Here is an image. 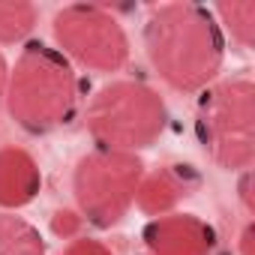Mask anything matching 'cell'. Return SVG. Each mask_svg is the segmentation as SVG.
<instances>
[{
    "label": "cell",
    "mask_w": 255,
    "mask_h": 255,
    "mask_svg": "<svg viewBox=\"0 0 255 255\" xmlns=\"http://www.w3.org/2000/svg\"><path fill=\"white\" fill-rule=\"evenodd\" d=\"M144 54L177 93L207 90L225 66V33L198 3H162L144 21Z\"/></svg>",
    "instance_id": "obj_1"
},
{
    "label": "cell",
    "mask_w": 255,
    "mask_h": 255,
    "mask_svg": "<svg viewBox=\"0 0 255 255\" xmlns=\"http://www.w3.org/2000/svg\"><path fill=\"white\" fill-rule=\"evenodd\" d=\"M6 108L27 135H48L78 111V72L48 42L30 39L9 66Z\"/></svg>",
    "instance_id": "obj_2"
},
{
    "label": "cell",
    "mask_w": 255,
    "mask_h": 255,
    "mask_svg": "<svg viewBox=\"0 0 255 255\" xmlns=\"http://www.w3.org/2000/svg\"><path fill=\"white\" fill-rule=\"evenodd\" d=\"M168 123V108L159 90L144 81L117 78L93 93L84 111V126L96 147L138 153L153 147Z\"/></svg>",
    "instance_id": "obj_3"
},
{
    "label": "cell",
    "mask_w": 255,
    "mask_h": 255,
    "mask_svg": "<svg viewBox=\"0 0 255 255\" xmlns=\"http://www.w3.org/2000/svg\"><path fill=\"white\" fill-rule=\"evenodd\" d=\"M195 135L222 171H249L255 159V84L249 75L216 78L198 93Z\"/></svg>",
    "instance_id": "obj_4"
},
{
    "label": "cell",
    "mask_w": 255,
    "mask_h": 255,
    "mask_svg": "<svg viewBox=\"0 0 255 255\" xmlns=\"http://www.w3.org/2000/svg\"><path fill=\"white\" fill-rule=\"evenodd\" d=\"M144 174L138 153L93 147L72 171V195L78 216L93 228H114L135 207V192Z\"/></svg>",
    "instance_id": "obj_5"
},
{
    "label": "cell",
    "mask_w": 255,
    "mask_h": 255,
    "mask_svg": "<svg viewBox=\"0 0 255 255\" xmlns=\"http://www.w3.org/2000/svg\"><path fill=\"white\" fill-rule=\"evenodd\" d=\"M57 51L87 72H120L129 63V36L114 12L93 3H72L54 12Z\"/></svg>",
    "instance_id": "obj_6"
},
{
    "label": "cell",
    "mask_w": 255,
    "mask_h": 255,
    "mask_svg": "<svg viewBox=\"0 0 255 255\" xmlns=\"http://www.w3.org/2000/svg\"><path fill=\"white\" fill-rule=\"evenodd\" d=\"M144 252L147 255H213L216 228L195 213H165L144 225Z\"/></svg>",
    "instance_id": "obj_7"
},
{
    "label": "cell",
    "mask_w": 255,
    "mask_h": 255,
    "mask_svg": "<svg viewBox=\"0 0 255 255\" xmlns=\"http://www.w3.org/2000/svg\"><path fill=\"white\" fill-rule=\"evenodd\" d=\"M195 189H198V174L189 165L162 162L141 174V183L135 192V207L144 216L156 219V216L174 213Z\"/></svg>",
    "instance_id": "obj_8"
},
{
    "label": "cell",
    "mask_w": 255,
    "mask_h": 255,
    "mask_svg": "<svg viewBox=\"0 0 255 255\" xmlns=\"http://www.w3.org/2000/svg\"><path fill=\"white\" fill-rule=\"evenodd\" d=\"M42 189V171L30 150L18 144L0 147V210H21Z\"/></svg>",
    "instance_id": "obj_9"
},
{
    "label": "cell",
    "mask_w": 255,
    "mask_h": 255,
    "mask_svg": "<svg viewBox=\"0 0 255 255\" xmlns=\"http://www.w3.org/2000/svg\"><path fill=\"white\" fill-rule=\"evenodd\" d=\"M0 255H48L45 237L24 216L0 210Z\"/></svg>",
    "instance_id": "obj_10"
},
{
    "label": "cell",
    "mask_w": 255,
    "mask_h": 255,
    "mask_svg": "<svg viewBox=\"0 0 255 255\" xmlns=\"http://www.w3.org/2000/svg\"><path fill=\"white\" fill-rule=\"evenodd\" d=\"M219 30L228 33L240 48L255 45V0H231V3H219L210 9Z\"/></svg>",
    "instance_id": "obj_11"
},
{
    "label": "cell",
    "mask_w": 255,
    "mask_h": 255,
    "mask_svg": "<svg viewBox=\"0 0 255 255\" xmlns=\"http://www.w3.org/2000/svg\"><path fill=\"white\" fill-rule=\"evenodd\" d=\"M36 27V6L24 0L0 3V45L24 42Z\"/></svg>",
    "instance_id": "obj_12"
},
{
    "label": "cell",
    "mask_w": 255,
    "mask_h": 255,
    "mask_svg": "<svg viewBox=\"0 0 255 255\" xmlns=\"http://www.w3.org/2000/svg\"><path fill=\"white\" fill-rule=\"evenodd\" d=\"M81 225H84V219L78 216V210H57L54 219H51V231L63 240L81 237Z\"/></svg>",
    "instance_id": "obj_13"
},
{
    "label": "cell",
    "mask_w": 255,
    "mask_h": 255,
    "mask_svg": "<svg viewBox=\"0 0 255 255\" xmlns=\"http://www.w3.org/2000/svg\"><path fill=\"white\" fill-rule=\"evenodd\" d=\"M60 255H114L102 240H96V237H87V234H81V237H75V240H69L66 246H63V252Z\"/></svg>",
    "instance_id": "obj_14"
},
{
    "label": "cell",
    "mask_w": 255,
    "mask_h": 255,
    "mask_svg": "<svg viewBox=\"0 0 255 255\" xmlns=\"http://www.w3.org/2000/svg\"><path fill=\"white\" fill-rule=\"evenodd\" d=\"M249 177H252V168L249 171H240V201H243V210L252 213V195H249Z\"/></svg>",
    "instance_id": "obj_15"
},
{
    "label": "cell",
    "mask_w": 255,
    "mask_h": 255,
    "mask_svg": "<svg viewBox=\"0 0 255 255\" xmlns=\"http://www.w3.org/2000/svg\"><path fill=\"white\" fill-rule=\"evenodd\" d=\"M252 222H246L243 225V231H240V255H252Z\"/></svg>",
    "instance_id": "obj_16"
},
{
    "label": "cell",
    "mask_w": 255,
    "mask_h": 255,
    "mask_svg": "<svg viewBox=\"0 0 255 255\" xmlns=\"http://www.w3.org/2000/svg\"><path fill=\"white\" fill-rule=\"evenodd\" d=\"M6 81H9V63H6L3 51H0V105L6 99Z\"/></svg>",
    "instance_id": "obj_17"
},
{
    "label": "cell",
    "mask_w": 255,
    "mask_h": 255,
    "mask_svg": "<svg viewBox=\"0 0 255 255\" xmlns=\"http://www.w3.org/2000/svg\"><path fill=\"white\" fill-rule=\"evenodd\" d=\"M144 255H147V252H144Z\"/></svg>",
    "instance_id": "obj_18"
}]
</instances>
